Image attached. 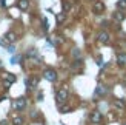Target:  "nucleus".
Listing matches in <instances>:
<instances>
[{
  "instance_id": "nucleus-24",
  "label": "nucleus",
  "mask_w": 126,
  "mask_h": 125,
  "mask_svg": "<svg viewBox=\"0 0 126 125\" xmlns=\"http://www.w3.org/2000/svg\"><path fill=\"white\" fill-rule=\"evenodd\" d=\"M123 125H126V124H123Z\"/></svg>"
},
{
  "instance_id": "nucleus-1",
  "label": "nucleus",
  "mask_w": 126,
  "mask_h": 125,
  "mask_svg": "<svg viewBox=\"0 0 126 125\" xmlns=\"http://www.w3.org/2000/svg\"><path fill=\"white\" fill-rule=\"evenodd\" d=\"M68 96H69V93H68V88H66V86L60 88V90L57 91V94H55V102H57V105L65 104L66 99H68Z\"/></svg>"
},
{
  "instance_id": "nucleus-16",
  "label": "nucleus",
  "mask_w": 126,
  "mask_h": 125,
  "mask_svg": "<svg viewBox=\"0 0 126 125\" xmlns=\"http://www.w3.org/2000/svg\"><path fill=\"white\" fill-rule=\"evenodd\" d=\"M66 20V12L63 11V12H60V14H57V23H63Z\"/></svg>"
},
{
  "instance_id": "nucleus-11",
  "label": "nucleus",
  "mask_w": 126,
  "mask_h": 125,
  "mask_svg": "<svg viewBox=\"0 0 126 125\" xmlns=\"http://www.w3.org/2000/svg\"><path fill=\"white\" fill-rule=\"evenodd\" d=\"M106 93H108V88L103 86V85H98L95 88V94L97 96H106Z\"/></svg>"
},
{
  "instance_id": "nucleus-21",
  "label": "nucleus",
  "mask_w": 126,
  "mask_h": 125,
  "mask_svg": "<svg viewBox=\"0 0 126 125\" xmlns=\"http://www.w3.org/2000/svg\"><path fill=\"white\" fill-rule=\"evenodd\" d=\"M0 6H6V2H5V0H0Z\"/></svg>"
},
{
  "instance_id": "nucleus-15",
  "label": "nucleus",
  "mask_w": 126,
  "mask_h": 125,
  "mask_svg": "<svg viewBox=\"0 0 126 125\" xmlns=\"http://www.w3.org/2000/svg\"><path fill=\"white\" fill-rule=\"evenodd\" d=\"M23 117L22 116H16L14 119H12V125H23Z\"/></svg>"
},
{
  "instance_id": "nucleus-19",
  "label": "nucleus",
  "mask_w": 126,
  "mask_h": 125,
  "mask_svg": "<svg viewBox=\"0 0 126 125\" xmlns=\"http://www.w3.org/2000/svg\"><path fill=\"white\" fill-rule=\"evenodd\" d=\"M69 8H71V5H69L68 2H63V9H65V11H68Z\"/></svg>"
},
{
  "instance_id": "nucleus-8",
  "label": "nucleus",
  "mask_w": 126,
  "mask_h": 125,
  "mask_svg": "<svg viewBox=\"0 0 126 125\" xmlns=\"http://www.w3.org/2000/svg\"><path fill=\"white\" fill-rule=\"evenodd\" d=\"M5 40L6 42H11V43H14L17 40V34L14 33V31H8V33L5 34Z\"/></svg>"
},
{
  "instance_id": "nucleus-13",
  "label": "nucleus",
  "mask_w": 126,
  "mask_h": 125,
  "mask_svg": "<svg viewBox=\"0 0 126 125\" xmlns=\"http://www.w3.org/2000/svg\"><path fill=\"white\" fill-rule=\"evenodd\" d=\"M114 105H115L118 110H126V104L122 101V99H115V101H114Z\"/></svg>"
},
{
  "instance_id": "nucleus-2",
  "label": "nucleus",
  "mask_w": 126,
  "mask_h": 125,
  "mask_svg": "<svg viewBox=\"0 0 126 125\" xmlns=\"http://www.w3.org/2000/svg\"><path fill=\"white\" fill-rule=\"evenodd\" d=\"M43 77L46 80H49V82H55V80H57V73H55V70H52V68H46V70L43 71Z\"/></svg>"
},
{
  "instance_id": "nucleus-5",
  "label": "nucleus",
  "mask_w": 126,
  "mask_h": 125,
  "mask_svg": "<svg viewBox=\"0 0 126 125\" xmlns=\"http://www.w3.org/2000/svg\"><path fill=\"white\" fill-rule=\"evenodd\" d=\"M89 119H91L92 124H100V122L103 121V116H102L100 111H92V113L89 114Z\"/></svg>"
},
{
  "instance_id": "nucleus-7",
  "label": "nucleus",
  "mask_w": 126,
  "mask_h": 125,
  "mask_svg": "<svg viewBox=\"0 0 126 125\" xmlns=\"http://www.w3.org/2000/svg\"><path fill=\"white\" fill-rule=\"evenodd\" d=\"M5 80H6L5 86H6V88H8V86H9L11 83H14L17 79H16V76H14V74H11V73H6V74H5Z\"/></svg>"
},
{
  "instance_id": "nucleus-20",
  "label": "nucleus",
  "mask_w": 126,
  "mask_h": 125,
  "mask_svg": "<svg viewBox=\"0 0 126 125\" xmlns=\"http://www.w3.org/2000/svg\"><path fill=\"white\" fill-rule=\"evenodd\" d=\"M72 56H74V57H80V51H79V49H74V51H72Z\"/></svg>"
},
{
  "instance_id": "nucleus-4",
  "label": "nucleus",
  "mask_w": 126,
  "mask_h": 125,
  "mask_svg": "<svg viewBox=\"0 0 126 125\" xmlns=\"http://www.w3.org/2000/svg\"><path fill=\"white\" fill-rule=\"evenodd\" d=\"M92 11L95 12V14H102V12L105 11V3L102 2V0H95L92 5Z\"/></svg>"
},
{
  "instance_id": "nucleus-22",
  "label": "nucleus",
  "mask_w": 126,
  "mask_h": 125,
  "mask_svg": "<svg viewBox=\"0 0 126 125\" xmlns=\"http://www.w3.org/2000/svg\"><path fill=\"white\" fill-rule=\"evenodd\" d=\"M37 99H39V101H42V99H43V93H40V94L37 96Z\"/></svg>"
},
{
  "instance_id": "nucleus-9",
  "label": "nucleus",
  "mask_w": 126,
  "mask_h": 125,
  "mask_svg": "<svg viewBox=\"0 0 126 125\" xmlns=\"http://www.w3.org/2000/svg\"><path fill=\"white\" fill-rule=\"evenodd\" d=\"M17 6H18V9H20V11H26L29 8V0H18Z\"/></svg>"
},
{
  "instance_id": "nucleus-18",
  "label": "nucleus",
  "mask_w": 126,
  "mask_h": 125,
  "mask_svg": "<svg viewBox=\"0 0 126 125\" xmlns=\"http://www.w3.org/2000/svg\"><path fill=\"white\" fill-rule=\"evenodd\" d=\"M35 56H37V49L31 48L29 51H28V57H35Z\"/></svg>"
},
{
  "instance_id": "nucleus-3",
  "label": "nucleus",
  "mask_w": 126,
  "mask_h": 125,
  "mask_svg": "<svg viewBox=\"0 0 126 125\" xmlns=\"http://www.w3.org/2000/svg\"><path fill=\"white\" fill-rule=\"evenodd\" d=\"M12 107H14V110H17V111H22L25 107H26V99H25L23 96L22 97H17L16 101H14V104H12Z\"/></svg>"
},
{
  "instance_id": "nucleus-6",
  "label": "nucleus",
  "mask_w": 126,
  "mask_h": 125,
  "mask_svg": "<svg viewBox=\"0 0 126 125\" xmlns=\"http://www.w3.org/2000/svg\"><path fill=\"white\" fill-rule=\"evenodd\" d=\"M37 85H39V79H37V77L26 79V86H28V90H32V88H35Z\"/></svg>"
},
{
  "instance_id": "nucleus-12",
  "label": "nucleus",
  "mask_w": 126,
  "mask_h": 125,
  "mask_svg": "<svg viewBox=\"0 0 126 125\" xmlns=\"http://www.w3.org/2000/svg\"><path fill=\"white\" fill-rule=\"evenodd\" d=\"M112 19H114L115 22H123L125 14H123L122 11H117V12H114V14H112Z\"/></svg>"
},
{
  "instance_id": "nucleus-14",
  "label": "nucleus",
  "mask_w": 126,
  "mask_h": 125,
  "mask_svg": "<svg viewBox=\"0 0 126 125\" xmlns=\"http://www.w3.org/2000/svg\"><path fill=\"white\" fill-rule=\"evenodd\" d=\"M117 62H118L120 65H126V53L117 54Z\"/></svg>"
},
{
  "instance_id": "nucleus-10",
  "label": "nucleus",
  "mask_w": 126,
  "mask_h": 125,
  "mask_svg": "<svg viewBox=\"0 0 126 125\" xmlns=\"http://www.w3.org/2000/svg\"><path fill=\"white\" fill-rule=\"evenodd\" d=\"M98 42L100 43H108L109 42V34L106 33V31H102V33L98 34Z\"/></svg>"
},
{
  "instance_id": "nucleus-17",
  "label": "nucleus",
  "mask_w": 126,
  "mask_h": 125,
  "mask_svg": "<svg viewBox=\"0 0 126 125\" xmlns=\"http://www.w3.org/2000/svg\"><path fill=\"white\" fill-rule=\"evenodd\" d=\"M117 8L118 9H126V0H118V2H117Z\"/></svg>"
},
{
  "instance_id": "nucleus-23",
  "label": "nucleus",
  "mask_w": 126,
  "mask_h": 125,
  "mask_svg": "<svg viewBox=\"0 0 126 125\" xmlns=\"http://www.w3.org/2000/svg\"><path fill=\"white\" fill-rule=\"evenodd\" d=\"M6 124H8L6 121H2V122H0V125H6Z\"/></svg>"
}]
</instances>
